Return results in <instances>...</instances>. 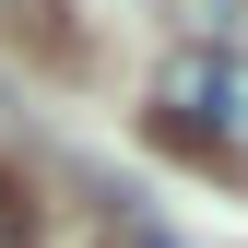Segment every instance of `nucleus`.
<instances>
[{"label": "nucleus", "mask_w": 248, "mask_h": 248, "mask_svg": "<svg viewBox=\"0 0 248 248\" xmlns=\"http://www.w3.org/2000/svg\"><path fill=\"white\" fill-rule=\"evenodd\" d=\"M154 130L177 154H201V166H248V47H166L154 59Z\"/></svg>", "instance_id": "1"}, {"label": "nucleus", "mask_w": 248, "mask_h": 248, "mask_svg": "<svg viewBox=\"0 0 248 248\" xmlns=\"http://www.w3.org/2000/svg\"><path fill=\"white\" fill-rule=\"evenodd\" d=\"M0 248H36V213H24V189L0 177Z\"/></svg>", "instance_id": "2"}, {"label": "nucleus", "mask_w": 248, "mask_h": 248, "mask_svg": "<svg viewBox=\"0 0 248 248\" xmlns=\"http://www.w3.org/2000/svg\"><path fill=\"white\" fill-rule=\"evenodd\" d=\"M142 248H154V236H142Z\"/></svg>", "instance_id": "3"}]
</instances>
